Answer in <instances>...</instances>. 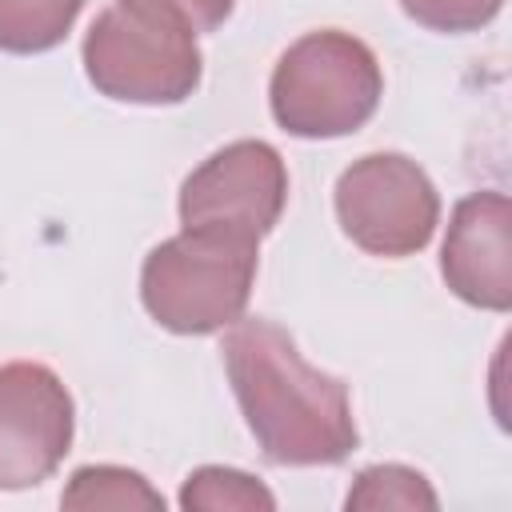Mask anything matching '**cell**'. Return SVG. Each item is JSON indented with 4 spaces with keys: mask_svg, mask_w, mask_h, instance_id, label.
Returning <instances> with one entry per match:
<instances>
[{
    "mask_svg": "<svg viewBox=\"0 0 512 512\" xmlns=\"http://www.w3.org/2000/svg\"><path fill=\"white\" fill-rule=\"evenodd\" d=\"M224 372L256 448L272 464L312 468L352 456L360 432L352 420L348 384L312 368L280 324H228Z\"/></svg>",
    "mask_w": 512,
    "mask_h": 512,
    "instance_id": "cell-1",
    "label": "cell"
},
{
    "mask_svg": "<svg viewBox=\"0 0 512 512\" xmlns=\"http://www.w3.org/2000/svg\"><path fill=\"white\" fill-rule=\"evenodd\" d=\"M260 240L184 228L160 240L140 268V300L148 316L176 336H208L236 324L256 284Z\"/></svg>",
    "mask_w": 512,
    "mask_h": 512,
    "instance_id": "cell-2",
    "label": "cell"
},
{
    "mask_svg": "<svg viewBox=\"0 0 512 512\" xmlns=\"http://www.w3.org/2000/svg\"><path fill=\"white\" fill-rule=\"evenodd\" d=\"M384 96L376 52L340 28L300 36L272 68L268 104L276 124L300 140H336L364 128Z\"/></svg>",
    "mask_w": 512,
    "mask_h": 512,
    "instance_id": "cell-3",
    "label": "cell"
},
{
    "mask_svg": "<svg viewBox=\"0 0 512 512\" xmlns=\"http://www.w3.org/2000/svg\"><path fill=\"white\" fill-rule=\"evenodd\" d=\"M80 56L88 84L120 104H184L204 72V56L188 28L136 16L120 4L92 20Z\"/></svg>",
    "mask_w": 512,
    "mask_h": 512,
    "instance_id": "cell-4",
    "label": "cell"
},
{
    "mask_svg": "<svg viewBox=\"0 0 512 512\" xmlns=\"http://www.w3.org/2000/svg\"><path fill=\"white\" fill-rule=\"evenodd\" d=\"M336 220L368 256L400 260L432 240L440 196L428 172L404 152H368L336 180Z\"/></svg>",
    "mask_w": 512,
    "mask_h": 512,
    "instance_id": "cell-5",
    "label": "cell"
},
{
    "mask_svg": "<svg viewBox=\"0 0 512 512\" xmlns=\"http://www.w3.org/2000/svg\"><path fill=\"white\" fill-rule=\"evenodd\" d=\"M288 204V168L264 140H232L180 184V224L264 240Z\"/></svg>",
    "mask_w": 512,
    "mask_h": 512,
    "instance_id": "cell-6",
    "label": "cell"
},
{
    "mask_svg": "<svg viewBox=\"0 0 512 512\" xmlns=\"http://www.w3.org/2000/svg\"><path fill=\"white\" fill-rule=\"evenodd\" d=\"M76 408L64 380L36 360L0 364V488L44 484L72 448Z\"/></svg>",
    "mask_w": 512,
    "mask_h": 512,
    "instance_id": "cell-7",
    "label": "cell"
},
{
    "mask_svg": "<svg viewBox=\"0 0 512 512\" xmlns=\"http://www.w3.org/2000/svg\"><path fill=\"white\" fill-rule=\"evenodd\" d=\"M440 276L472 308H512V204L504 192H472L452 208Z\"/></svg>",
    "mask_w": 512,
    "mask_h": 512,
    "instance_id": "cell-8",
    "label": "cell"
},
{
    "mask_svg": "<svg viewBox=\"0 0 512 512\" xmlns=\"http://www.w3.org/2000/svg\"><path fill=\"white\" fill-rule=\"evenodd\" d=\"M60 504L64 508H84V512H132V508H144V512H164V496L132 468H120V464H88V468H76L68 488L60 492Z\"/></svg>",
    "mask_w": 512,
    "mask_h": 512,
    "instance_id": "cell-9",
    "label": "cell"
},
{
    "mask_svg": "<svg viewBox=\"0 0 512 512\" xmlns=\"http://www.w3.org/2000/svg\"><path fill=\"white\" fill-rule=\"evenodd\" d=\"M80 8L84 0H0V52L32 56L56 48L72 32Z\"/></svg>",
    "mask_w": 512,
    "mask_h": 512,
    "instance_id": "cell-10",
    "label": "cell"
},
{
    "mask_svg": "<svg viewBox=\"0 0 512 512\" xmlns=\"http://www.w3.org/2000/svg\"><path fill=\"white\" fill-rule=\"evenodd\" d=\"M180 508L184 512H272L276 496L240 468L204 464L188 472L180 488Z\"/></svg>",
    "mask_w": 512,
    "mask_h": 512,
    "instance_id": "cell-11",
    "label": "cell"
},
{
    "mask_svg": "<svg viewBox=\"0 0 512 512\" xmlns=\"http://www.w3.org/2000/svg\"><path fill=\"white\" fill-rule=\"evenodd\" d=\"M440 500L432 492V484L424 480V472L408 468V464H372L364 468L348 496H344V508L348 512H380V508H424L432 512Z\"/></svg>",
    "mask_w": 512,
    "mask_h": 512,
    "instance_id": "cell-12",
    "label": "cell"
},
{
    "mask_svg": "<svg viewBox=\"0 0 512 512\" xmlns=\"http://www.w3.org/2000/svg\"><path fill=\"white\" fill-rule=\"evenodd\" d=\"M408 20H416L428 32H476L492 24L504 8V0H396Z\"/></svg>",
    "mask_w": 512,
    "mask_h": 512,
    "instance_id": "cell-13",
    "label": "cell"
},
{
    "mask_svg": "<svg viewBox=\"0 0 512 512\" xmlns=\"http://www.w3.org/2000/svg\"><path fill=\"white\" fill-rule=\"evenodd\" d=\"M116 4L128 8V12H136V16H152V20L180 24V28H188L192 36L216 32V28L232 16V8H236V0H116Z\"/></svg>",
    "mask_w": 512,
    "mask_h": 512,
    "instance_id": "cell-14",
    "label": "cell"
}]
</instances>
